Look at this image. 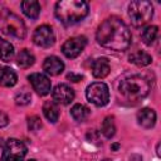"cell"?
<instances>
[{
  "label": "cell",
  "instance_id": "1",
  "mask_svg": "<svg viewBox=\"0 0 161 161\" xmlns=\"http://www.w3.org/2000/svg\"><path fill=\"white\" fill-rule=\"evenodd\" d=\"M96 38L98 44L103 48L123 52L128 49L132 43V34L126 23L116 16H111L101 23L97 29Z\"/></svg>",
  "mask_w": 161,
  "mask_h": 161
},
{
  "label": "cell",
  "instance_id": "2",
  "mask_svg": "<svg viewBox=\"0 0 161 161\" xmlns=\"http://www.w3.org/2000/svg\"><path fill=\"white\" fill-rule=\"evenodd\" d=\"M54 13L62 24L74 25L88 15L89 5L83 0H60L55 4Z\"/></svg>",
  "mask_w": 161,
  "mask_h": 161
},
{
  "label": "cell",
  "instance_id": "3",
  "mask_svg": "<svg viewBox=\"0 0 161 161\" xmlns=\"http://www.w3.org/2000/svg\"><path fill=\"white\" fill-rule=\"evenodd\" d=\"M118 92L128 102L136 103V102L143 99L148 94L150 82L140 74H133V75H130L119 82Z\"/></svg>",
  "mask_w": 161,
  "mask_h": 161
},
{
  "label": "cell",
  "instance_id": "4",
  "mask_svg": "<svg viewBox=\"0 0 161 161\" xmlns=\"http://www.w3.org/2000/svg\"><path fill=\"white\" fill-rule=\"evenodd\" d=\"M0 31L16 39H24L26 35V26L20 16L6 6L0 5Z\"/></svg>",
  "mask_w": 161,
  "mask_h": 161
},
{
  "label": "cell",
  "instance_id": "5",
  "mask_svg": "<svg viewBox=\"0 0 161 161\" xmlns=\"http://www.w3.org/2000/svg\"><path fill=\"white\" fill-rule=\"evenodd\" d=\"M128 16L135 28L145 26L153 16V6L146 0H135L128 5Z\"/></svg>",
  "mask_w": 161,
  "mask_h": 161
},
{
  "label": "cell",
  "instance_id": "6",
  "mask_svg": "<svg viewBox=\"0 0 161 161\" xmlns=\"http://www.w3.org/2000/svg\"><path fill=\"white\" fill-rule=\"evenodd\" d=\"M28 147L18 138H9L3 145V153L0 161H25Z\"/></svg>",
  "mask_w": 161,
  "mask_h": 161
},
{
  "label": "cell",
  "instance_id": "7",
  "mask_svg": "<svg viewBox=\"0 0 161 161\" xmlns=\"http://www.w3.org/2000/svg\"><path fill=\"white\" fill-rule=\"evenodd\" d=\"M86 97L87 99L97 106V107H103L109 102V89L108 86L103 82H94L91 83L87 87L86 91Z\"/></svg>",
  "mask_w": 161,
  "mask_h": 161
},
{
  "label": "cell",
  "instance_id": "8",
  "mask_svg": "<svg viewBox=\"0 0 161 161\" xmlns=\"http://www.w3.org/2000/svg\"><path fill=\"white\" fill-rule=\"evenodd\" d=\"M86 45H87V38L86 36H83V35L73 36V38L64 42V44L62 45V53L67 58L73 59V58H77L83 52Z\"/></svg>",
  "mask_w": 161,
  "mask_h": 161
},
{
  "label": "cell",
  "instance_id": "9",
  "mask_svg": "<svg viewBox=\"0 0 161 161\" xmlns=\"http://www.w3.org/2000/svg\"><path fill=\"white\" fill-rule=\"evenodd\" d=\"M33 42L42 48H49L55 43V34L49 25H40L33 34Z\"/></svg>",
  "mask_w": 161,
  "mask_h": 161
},
{
  "label": "cell",
  "instance_id": "10",
  "mask_svg": "<svg viewBox=\"0 0 161 161\" xmlns=\"http://www.w3.org/2000/svg\"><path fill=\"white\" fill-rule=\"evenodd\" d=\"M52 97H53V102H55L57 104L65 106L73 102L75 94H74V91L68 84L60 83V84H57L52 91Z\"/></svg>",
  "mask_w": 161,
  "mask_h": 161
},
{
  "label": "cell",
  "instance_id": "11",
  "mask_svg": "<svg viewBox=\"0 0 161 161\" xmlns=\"http://www.w3.org/2000/svg\"><path fill=\"white\" fill-rule=\"evenodd\" d=\"M28 79L33 89L39 96H47L52 89V83L49 78L43 73H31L30 75H28Z\"/></svg>",
  "mask_w": 161,
  "mask_h": 161
},
{
  "label": "cell",
  "instance_id": "12",
  "mask_svg": "<svg viewBox=\"0 0 161 161\" xmlns=\"http://www.w3.org/2000/svg\"><path fill=\"white\" fill-rule=\"evenodd\" d=\"M111 72V64L109 60L106 57H99L92 62V74L94 78H104Z\"/></svg>",
  "mask_w": 161,
  "mask_h": 161
},
{
  "label": "cell",
  "instance_id": "13",
  "mask_svg": "<svg viewBox=\"0 0 161 161\" xmlns=\"http://www.w3.org/2000/svg\"><path fill=\"white\" fill-rule=\"evenodd\" d=\"M43 70L49 75H58L64 70V63L55 55L47 57L43 62Z\"/></svg>",
  "mask_w": 161,
  "mask_h": 161
},
{
  "label": "cell",
  "instance_id": "14",
  "mask_svg": "<svg viewBox=\"0 0 161 161\" xmlns=\"http://www.w3.org/2000/svg\"><path fill=\"white\" fill-rule=\"evenodd\" d=\"M137 121L143 128H152L156 123V112L152 108H141L137 112Z\"/></svg>",
  "mask_w": 161,
  "mask_h": 161
},
{
  "label": "cell",
  "instance_id": "15",
  "mask_svg": "<svg viewBox=\"0 0 161 161\" xmlns=\"http://www.w3.org/2000/svg\"><path fill=\"white\" fill-rule=\"evenodd\" d=\"M18 82V75L16 73L9 68V67H3L0 68V86L1 87H14Z\"/></svg>",
  "mask_w": 161,
  "mask_h": 161
},
{
  "label": "cell",
  "instance_id": "16",
  "mask_svg": "<svg viewBox=\"0 0 161 161\" xmlns=\"http://www.w3.org/2000/svg\"><path fill=\"white\" fill-rule=\"evenodd\" d=\"M23 13L30 19H38L40 14V4L35 0H25L20 4Z\"/></svg>",
  "mask_w": 161,
  "mask_h": 161
},
{
  "label": "cell",
  "instance_id": "17",
  "mask_svg": "<svg viewBox=\"0 0 161 161\" xmlns=\"http://www.w3.org/2000/svg\"><path fill=\"white\" fill-rule=\"evenodd\" d=\"M128 59L131 63H133L138 67H146V65L151 64V62H152L151 55L145 50H136V52L131 53Z\"/></svg>",
  "mask_w": 161,
  "mask_h": 161
},
{
  "label": "cell",
  "instance_id": "18",
  "mask_svg": "<svg viewBox=\"0 0 161 161\" xmlns=\"http://www.w3.org/2000/svg\"><path fill=\"white\" fill-rule=\"evenodd\" d=\"M43 113L45 116V118L52 122V123H55L59 118V109H58V106L55 102L53 101H47L43 106Z\"/></svg>",
  "mask_w": 161,
  "mask_h": 161
},
{
  "label": "cell",
  "instance_id": "19",
  "mask_svg": "<svg viewBox=\"0 0 161 161\" xmlns=\"http://www.w3.org/2000/svg\"><path fill=\"white\" fill-rule=\"evenodd\" d=\"M14 54H15V50H14L13 44L5 39L0 38V59L3 62H10V60H13Z\"/></svg>",
  "mask_w": 161,
  "mask_h": 161
},
{
  "label": "cell",
  "instance_id": "20",
  "mask_svg": "<svg viewBox=\"0 0 161 161\" xmlns=\"http://www.w3.org/2000/svg\"><path fill=\"white\" fill-rule=\"evenodd\" d=\"M34 62H35V57L28 49L20 50V53L16 57V64L20 68H29V67H31L34 64Z\"/></svg>",
  "mask_w": 161,
  "mask_h": 161
},
{
  "label": "cell",
  "instance_id": "21",
  "mask_svg": "<svg viewBox=\"0 0 161 161\" xmlns=\"http://www.w3.org/2000/svg\"><path fill=\"white\" fill-rule=\"evenodd\" d=\"M158 35V28L156 25H147L141 31V39L146 45H151Z\"/></svg>",
  "mask_w": 161,
  "mask_h": 161
},
{
  "label": "cell",
  "instance_id": "22",
  "mask_svg": "<svg viewBox=\"0 0 161 161\" xmlns=\"http://www.w3.org/2000/svg\"><path fill=\"white\" fill-rule=\"evenodd\" d=\"M91 111L88 107H86L84 104H80V103H77L74 104L72 108H70V114L72 117L77 121V122H83L88 118Z\"/></svg>",
  "mask_w": 161,
  "mask_h": 161
},
{
  "label": "cell",
  "instance_id": "23",
  "mask_svg": "<svg viewBox=\"0 0 161 161\" xmlns=\"http://www.w3.org/2000/svg\"><path fill=\"white\" fill-rule=\"evenodd\" d=\"M101 132L106 138H112L116 133V125H114V118L112 116H107L102 125H101Z\"/></svg>",
  "mask_w": 161,
  "mask_h": 161
},
{
  "label": "cell",
  "instance_id": "24",
  "mask_svg": "<svg viewBox=\"0 0 161 161\" xmlns=\"http://www.w3.org/2000/svg\"><path fill=\"white\" fill-rule=\"evenodd\" d=\"M30 101H31V94L25 89L18 92L15 94V103L18 106H26L30 103Z\"/></svg>",
  "mask_w": 161,
  "mask_h": 161
},
{
  "label": "cell",
  "instance_id": "25",
  "mask_svg": "<svg viewBox=\"0 0 161 161\" xmlns=\"http://www.w3.org/2000/svg\"><path fill=\"white\" fill-rule=\"evenodd\" d=\"M42 126H43L42 125V119L38 116H30L28 118V128H29V131L36 132V131H39L42 128Z\"/></svg>",
  "mask_w": 161,
  "mask_h": 161
},
{
  "label": "cell",
  "instance_id": "26",
  "mask_svg": "<svg viewBox=\"0 0 161 161\" xmlns=\"http://www.w3.org/2000/svg\"><path fill=\"white\" fill-rule=\"evenodd\" d=\"M8 123H9V118H8V116H6L3 111H0V128H1V127H5Z\"/></svg>",
  "mask_w": 161,
  "mask_h": 161
},
{
  "label": "cell",
  "instance_id": "27",
  "mask_svg": "<svg viewBox=\"0 0 161 161\" xmlns=\"http://www.w3.org/2000/svg\"><path fill=\"white\" fill-rule=\"evenodd\" d=\"M67 78L70 79L72 82H79V80L83 79V75H82V74H75V73H69V74L67 75Z\"/></svg>",
  "mask_w": 161,
  "mask_h": 161
},
{
  "label": "cell",
  "instance_id": "28",
  "mask_svg": "<svg viewBox=\"0 0 161 161\" xmlns=\"http://www.w3.org/2000/svg\"><path fill=\"white\" fill-rule=\"evenodd\" d=\"M111 148H112L113 151H117V150L119 148V143H113V145L111 146Z\"/></svg>",
  "mask_w": 161,
  "mask_h": 161
},
{
  "label": "cell",
  "instance_id": "29",
  "mask_svg": "<svg viewBox=\"0 0 161 161\" xmlns=\"http://www.w3.org/2000/svg\"><path fill=\"white\" fill-rule=\"evenodd\" d=\"M1 146H3V140L0 138V147H1Z\"/></svg>",
  "mask_w": 161,
  "mask_h": 161
},
{
  "label": "cell",
  "instance_id": "30",
  "mask_svg": "<svg viewBox=\"0 0 161 161\" xmlns=\"http://www.w3.org/2000/svg\"><path fill=\"white\" fill-rule=\"evenodd\" d=\"M29 161H35V160H29Z\"/></svg>",
  "mask_w": 161,
  "mask_h": 161
}]
</instances>
